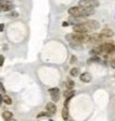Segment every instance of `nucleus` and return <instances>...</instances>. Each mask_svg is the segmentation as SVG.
<instances>
[{
	"label": "nucleus",
	"mask_w": 115,
	"mask_h": 121,
	"mask_svg": "<svg viewBox=\"0 0 115 121\" xmlns=\"http://www.w3.org/2000/svg\"><path fill=\"white\" fill-rule=\"evenodd\" d=\"M88 37L89 36L87 34H77V32H72V34L66 35V40H67L69 43L75 42V43H79V45H83V43H87Z\"/></svg>",
	"instance_id": "1"
},
{
	"label": "nucleus",
	"mask_w": 115,
	"mask_h": 121,
	"mask_svg": "<svg viewBox=\"0 0 115 121\" xmlns=\"http://www.w3.org/2000/svg\"><path fill=\"white\" fill-rule=\"evenodd\" d=\"M106 38L104 37V36H102L100 34H93V35H90L89 37H88V43H90V45H98V43H102V42H104Z\"/></svg>",
	"instance_id": "2"
},
{
	"label": "nucleus",
	"mask_w": 115,
	"mask_h": 121,
	"mask_svg": "<svg viewBox=\"0 0 115 121\" xmlns=\"http://www.w3.org/2000/svg\"><path fill=\"white\" fill-rule=\"evenodd\" d=\"M80 8H90V9H95L99 6V1L98 0H79V5Z\"/></svg>",
	"instance_id": "3"
},
{
	"label": "nucleus",
	"mask_w": 115,
	"mask_h": 121,
	"mask_svg": "<svg viewBox=\"0 0 115 121\" xmlns=\"http://www.w3.org/2000/svg\"><path fill=\"white\" fill-rule=\"evenodd\" d=\"M83 13L84 9L80 6H72L68 9V14L69 16H78V17H83Z\"/></svg>",
	"instance_id": "4"
},
{
	"label": "nucleus",
	"mask_w": 115,
	"mask_h": 121,
	"mask_svg": "<svg viewBox=\"0 0 115 121\" xmlns=\"http://www.w3.org/2000/svg\"><path fill=\"white\" fill-rule=\"evenodd\" d=\"M114 43L113 42H103L102 45L99 46V48L102 49V53H105V54H110L114 49Z\"/></svg>",
	"instance_id": "5"
},
{
	"label": "nucleus",
	"mask_w": 115,
	"mask_h": 121,
	"mask_svg": "<svg viewBox=\"0 0 115 121\" xmlns=\"http://www.w3.org/2000/svg\"><path fill=\"white\" fill-rule=\"evenodd\" d=\"M84 26L88 29L89 32H90V31H97V30H99V27H100L99 22H98V21H95V20H85Z\"/></svg>",
	"instance_id": "6"
},
{
	"label": "nucleus",
	"mask_w": 115,
	"mask_h": 121,
	"mask_svg": "<svg viewBox=\"0 0 115 121\" xmlns=\"http://www.w3.org/2000/svg\"><path fill=\"white\" fill-rule=\"evenodd\" d=\"M48 93H50V95H51L52 103H57L59 100V98H61V91H59V89L57 86L50 88V89H48Z\"/></svg>",
	"instance_id": "7"
},
{
	"label": "nucleus",
	"mask_w": 115,
	"mask_h": 121,
	"mask_svg": "<svg viewBox=\"0 0 115 121\" xmlns=\"http://www.w3.org/2000/svg\"><path fill=\"white\" fill-rule=\"evenodd\" d=\"M68 25H80V24H84L85 22V17H78V16H69L68 19Z\"/></svg>",
	"instance_id": "8"
},
{
	"label": "nucleus",
	"mask_w": 115,
	"mask_h": 121,
	"mask_svg": "<svg viewBox=\"0 0 115 121\" xmlns=\"http://www.w3.org/2000/svg\"><path fill=\"white\" fill-rule=\"evenodd\" d=\"M73 32H77V34H87L88 35V29L84 26V24H80V25H74L73 26Z\"/></svg>",
	"instance_id": "9"
},
{
	"label": "nucleus",
	"mask_w": 115,
	"mask_h": 121,
	"mask_svg": "<svg viewBox=\"0 0 115 121\" xmlns=\"http://www.w3.org/2000/svg\"><path fill=\"white\" fill-rule=\"evenodd\" d=\"M46 111L50 114V115H53V114H56L57 111V106H56V104L50 101V103H47L46 104Z\"/></svg>",
	"instance_id": "10"
},
{
	"label": "nucleus",
	"mask_w": 115,
	"mask_h": 121,
	"mask_svg": "<svg viewBox=\"0 0 115 121\" xmlns=\"http://www.w3.org/2000/svg\"><path fill=\"white\" fill-rule=\"evenodd\" d=\"M79 79L83 82V83H90L92 82V75L88 72H84V73L79 74Z\"/></svg>",
	"instance_id": "11"
},
{
	"label": "nucleus",
	"mask_w": 115,
	"mask_h": 121,
	"mask_svg": "<svg viewBox=\"0 0 115 121\" xmlns=\"http://www.w3.org/2000/svg\"><path fill=\"white\" fill-rule=\"evenodd\" d=\"M100 35L102 36H104V37H113L114 36V31L111 30V29H109V27H104V29L102 30V32H100Z\"/></svg>",
	"instance_id": "12"
},
{
	"label": "nucleus",
	"mask_w": 115,
	"mask_h": 121,
	"mask_svg": "<svg viewBox=\"0 0 115 121\" xmlns=\"http://www.w3.org/2000/svg\"><path fill=\"white\" fill-rule=\"evenodd\" d=\"M14 4H0V11H13Z\"/></svg>",
	"instance_id": "13"
},
{
	"label": "nucleus",
	"mask_w": 115,
	"mask_h": 121,
	"mask_svg": "<svg viewBox=\"0 0 115 121\" xmlns=\"http://www.w3.org/2000/svg\"><path fill=\"white\" fill-rule=\"evenodd\" d=\"M1 116L5 121H10V120H13V112L9 111V110H5V111H3Z\"/></svg>",
	"instance_id": "14"
},
{
	"label": "nucleus",
	"mask_w": 115,
	"mask_h": 121,
	"mask_svg": "<svg viewBox=\"0 0 115 121\" xmlns=\"http://www.w3.org/2000/svg\"><path fill=\"white\" fill-rule=\"evenodd\" d=\"M74 94H75V91L73 90V89H66L64 90V93H63V95H64V98L66 99H72L73 96H74Z\"/></svg>",
	"instance_id": "15"
},
{
	"label": "nucleus",
	"mask_w": 115,
	"mask_h": 121,
	"mask_svg": "<svg viewBox=\"0 0 115 121\" xmlns=\"http://www.w3.org/2000/svg\"><path fill=\"white\" fill-rule=\"evenodd\" d=\"M102 53V49L99 48V46H95V47H93L92 49H90V54L92 56H99V54Z\"/></svg>",
	"instance_id": "16"
},
{
	"label": "nucleus",
	"mask_w": 115,
	"mask_h": 121,
	"mask_svg": "<svg viewBox=\"0 0 115 121\" xmlns=\"http://www.w3.org/2000/svg\"><path fill=\"white\" fill-rule=\"evenodd\" d=\"M68 116H69L68 108H67V106H63V110H62V119H63L64 121H68Z\"/></svg>",
	"instance_id": "17"
},
{
	"label": "nucleus",
	"mask_w": 115,
	"mask_h": 121,
	"mask_svg": "<svg viewBox=\"0 0 115 121\" xmlns=\"http://www.w3.org/2000/svg\"><path fill=\"white\" fill-rule=\"evenodd\" d=\"M3 103H5L6 105H11V104H13V99L10 98L9 95L4 94V95H3Z\"/></svg>",
	"instance_id": "18"
},
{
	"label": "nucleus",
	"mask_w": 115,
	"mask_h": 121,
	"mask_svg": "<svg viewBox=\"0 0 115 121\" xmlns=\"http://www.w3.org/2000/svg\"><path fill=\"white\" fill-rule=\"evenodd\" d=\"M66 86H67L68 89H73V88H74V82L71 78H68L67 80H66Z\"/></svg>",
	"instance_id": "19"
},
{
	"label": "nucleus",
	"mask_w": 115,
	"mask_h": 121,
	"mask_svg": "<svg viewBox=\"0 0 115 121\" xmlns=\"http://www.w3.org/2000/svg\"><path fill=\"white\" fill-rule=\"evenodd\" d=\"M88 62H89V63H99V62H100V58L98 57V56H92V57L89 58Z\"/></svg>",
	"instance_id": "20"
},
{
	"label": "nucleus",
	"mask_w": 115,
	"mask_h": 121,
	"mask_svg": "<svg viewBox=\"0 0 115 121\" xmlns=\"http://www.w3.org/2000/svg\"><path fill=\"white\" fill-rule=\"evenodd\" d=\"M69 74L72 75V77H78L80 73H79V69L78 68H72V69H71V72H69Z\"/></svg>",
	"instance_id": "21"
},
{
	"label": "nucleus",
	"mask_w": 115,
	"mask_h": 121,
	"mask_svg": "<svg viewBox=\"0 0 115 121\" xmlns=\"http://www.w3.org/2000/svg\"><path fill=\"white\" fill-rule=\"evenodd\" d=\"M43 116H51V115L48 114L47 111H45V112H40V114L37 115V117H43Z\"/></svg>",
	"instance_id": "22"
},
{
	"label": "nucleus",
	"mask_w": 115,
	"mask_h": 121,
	"mask_svg": "<svg viewBox=\"0 0 115 121\" xmlns=\"http://www.w3.org/2000/svg\"><path fill=\"white\" fill-rule=\"evenodd\" d=\"M0 4H14V0H0Z\"/></svg>",
	"instance_id": "23"
},
{
	"label": "nucleus",
	"mask_w": 115,
	"mask_h": 121,
	"mask_svg": "<svg viewBox=\"0 0 115 121\" xmlns=\"http://www.w3.org/2000/svg\"><path fill=\"white\" fill-rule=\"evenodd\" d=\"M18 15H19V14H18V13H15V11H14V13H9V14H8L9 17H16Z\"/></svg>",
	"instance_id": "24"
},
{
	"label": "nucleus",
	"mask_w": 115,
	"mask_h": 121,
	"mask_svg": "<svg viewBox=\"0 0 115 121\" xmlns=\"http://www.w3.org/2000/svg\"><path fill=\"white\" fill-rule=\"evenodd\" d=\"M4 60H5L4 56H3V54H0V67H3V64H4Z\"/></svg>",
	"instance_id": "25"
},
{
	"label": "nucleus",
	"mask_w": 115,
	"mask_h": 121,
	"mask_svg": "<svg viewBox=\"0 0 115 121\" xmlns=\"http://www.w3.org/2000/svg\"><path fill=\"white\" fill-rule=\"evenodd\" d=\"M110 65L115 69V58H111V59H110Z\"/></svg>",
	"instance_id": "26"
},
{
	"label": "nucleus",
	"mask_w": 115,
	"mask_h": 121,
	"mask_svg": "<svg viewBox=\"0 0 115 121\" xmlns=\"http://www.w3.org/2000/svg\"><path fill=\"white\" fill-rule=\"evenodd\" d=\"M75 62H77V57L72 56V57H71V63H75Z\"/></svg>",
	"instance_id": "27"
},
{
	"label": "nucleus",
	"mask_w": 115,
	"mask_h": 121,
	"mask_svg": "<svg viewBox=\"0 0 115 121\" xmlns=\"http://www.w3.org/2000/svg\"><path fill=\"white\" fill-rule=\"evenodd\" d=\"M0 91H1V93H5V88H4V85H3L1 83H0Z\"/></svg>",
	"instance_id": "28"
},
{
	"label": "nucleus",
	"mask_w": 115,
	"mask_h": 121,
	"mask_svg": "<svg viewBox=\"0 0 115 121\" xmlns=\"http://www.w3.org/2000/svg\"><path fill=\"white\" fill-rule=\"evenodd\" d=\"M4 29H5L4 24H0V32H3V31H4Z\"/></svg>",
	"instance_id": "29"
},
{
	"label": "nucleus",
	"mask_w": 115,
	"mask_h": 121,
	"mask_svg": "<svg viewBox=\"0 0 115 121\" xmlns=\"http://www.w3.org/2000/svg\"><path fill=\"white\" fill-rule=\"evenodd\" d=\"M62 26H64V27H66V26H68V22H67V21H64V22L62 24Z\"/></svg>",
	"instance_id": "30"
},
{
	"label": "nucleus",
	"mask_w": 115,
	"mask_h": 121,
	"mask_svg": "<svg viewBox=\"0 0 115 121\" xmlns=\"http://www.w3.org/2000/svg\"><path fill=\"white\" fill-rule=\"evenodd\" d=\"M50 121H53V120H50Z\"/></svg>",
	"instance_id": "31"
}]
</instances>
